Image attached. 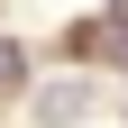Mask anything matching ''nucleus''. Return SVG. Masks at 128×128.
Listing matches in <instances>:
<instances>
[{"label":"nucleus","instance_id":"f257e3e1","mask_svg":"<svg viewBox=\"0 0 128 128\" xmlns=\"http://www.w3.org/2000/svg\"><path fill=\"white\" fill-rule=\"evenodd\" d=\"M28 119H37V128H82V119H92V82H82V73L37 82V92H28Z\"/></svg>","mask_w":128,"mask_h":128},{"label":"nucleus","instance_id":"f03ea898","mask_svg":"<svg viewBox=\"0 0 128 128\" xmlns=\"http://www.w3.org/2000/svg\"><path fill=\"white\" fill-rule=\"evenodd\" d=\"M18 92H37V82H28V46L0 37V101H18Z\"/></svg>","mask_w":128,"mask_h":128}]
</instances>
